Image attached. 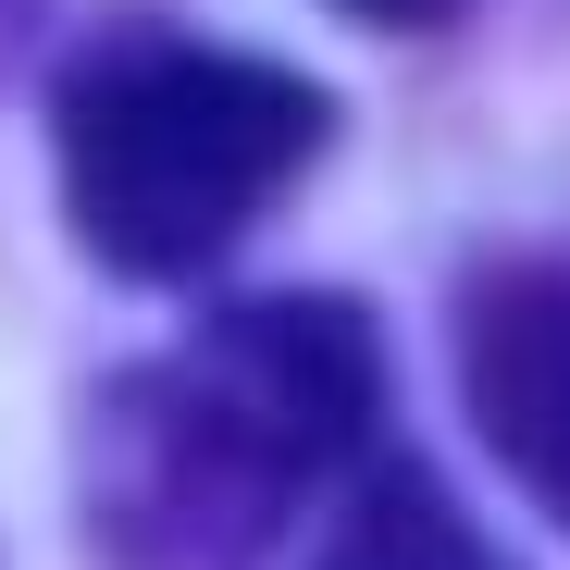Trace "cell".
<instances>
[{
  "label": "cell",
  "instance_id": "obj_3",
  "mask_svg": "<svg viewBox=\"0 0 570 570\" xmlns=\"http://www.w3.org/2000/svg\"><path fill=\"white\" fill-rule=\"evenodd\" d=\"M459 397L497 471L570 533V248L484 261L459 285Z\"/></svg>",
  "mask_w": 570,
  "mask_h": 570
},
{
  "label": "cell",
  "instance_id": "obj_4",
  "mask_svg": "<svg viewBox=\"0 0 570 570\" xmlns=\"http://www.w3.org/2000/svg\"><path fill=\"white\" fill-rule=\"evenodd\" d=\"M323 570H497V558L471 546V521L422 484V471H397V459H385V471L347 497V521H335Z\"/></svg>",
  "mask_w": 570,
  "mask_h": 570
},
{
  "label": "cell",
  "instance_id": "obj_2",
  "mask_svg": "<svg viewBox=\"0 0 570 570\" xmlns=\"http://www.w3.org/2000/svg\"><path fill=\"white\" fill-rule=\"evenodd\" d=\"M335 137V100L273 62V50H212V38H100L62 100V212L137 285L212 273L285 186H298Z\"/></svg>",
  "mask_w": 570,
  "mask_h": 570
},
{
  "label": "cell",
  "instance_id": "obj_5",
  "mask_svg": "<svg viewBox=\"0 0 570 570\" xmlns=\"http://www.w3.org/2000/svg\"><path fill=\"white\" fill-rule=\"evenodd\" d=\"M335 13H360V26H446V13H471V0H335Z\"/></svg>",
  "mask_w": 570,
  "mask_h": 570
},
{
  "label": "cell",
  "instance_id": "obj_1",
  "mask_svg": "<svg viewBox=\"0 0 570 570\" xmlns=\"http://www.w3.org/2000/svg\"><path fill=\"white\" fill-rule=\"evenodd\" d=\"M372 397L385 360L347 298H236L100 397L87 509L125 570H224L360 459Z\"/></svg>",
  "mask_w": 570,
  "mask_h": 570
},
{
  "label": "cell",
  "instance_id": "obj_6",
  "mask_svg": "<svg viewBox=\"0 0 570 570\" xmlns=\"http://www.w3.org/2000/svg\"><path fill=\"white\" fill-rule=\"evenodd\" d=\"M0 13H13V0H0Z\"/></svg>",
  "mask_w": 570,
  "mask_h": 570
}]
</instances>
